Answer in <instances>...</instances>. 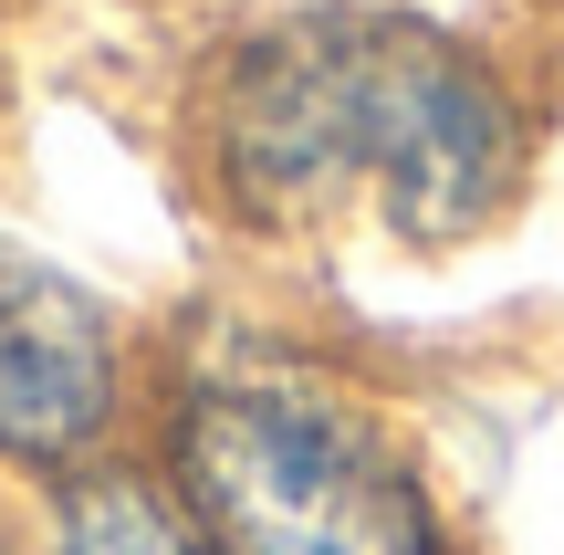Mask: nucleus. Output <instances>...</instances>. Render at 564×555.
Returning <instances> with one entry per match:
<instances>
[{
  "label": "nucleus",
  "mask_w": 564,
  "mask_h": 555,
  "mask_svg": "<svg viewBox=\"0 0 564 555\" xmlns=\"http://www.w3.org/2000/svg\"><path fill=\"white\" fill-rule=\"evenodd\" d=\"M178 137L199 200L241 231L377 221L449 252L512 210L533 126L470 32L398 0H303L199 63Z\"/></svg>",
  "instance_id": "1"
},
{
  "label": "nucleus",
  "mask_w": 564,
  "mask_h": 555,
  "mask_svg": "<svg viewBox=\"0 0 564 555\" xmlns=\"http://www.w3.org/2000/svg\"><path fill=\"white\" fill-rule=\"evenodd\" d=\"M53 555H220L199 503L167 482L158 451H95L53 482Z\"/></svg>",
  "instance_id": "4"
},
{
  "label": "nucleus",
  "mask_w": 564,
  "mask_h": 555,
  "mask_svg": "<svg viewBox=\"0 0 564 555\" xmlns=\"http://www.w3.org/2000/svg\"><path fill=\"white\" fill-rule=\"evenodd\" d=\"M126 409H137V367L116 314L74 273L0 242V461L63 482L126 440Z\"/></svg>",
  "instance_id": "3"
},
{
  "label": "nucleus",
  "mask_w": 564,
  "mask_h": 555,
  "mask_svg": "<svg viewBox=\"0 0 564 555\" xmlns=\"http://www.w3.org/2000/svg\"><path fill=\"white\" fill-rule=\"evenodd\" d=\"M0 555H11V535H0Z\"/></svg>",
  "instance_id": "5"
},
{
  "label": "nucleus",
  "mask_w": 564,
  "mask_h": 555,
  "mask_svg": "<svg viewBox=\"0 0 564 555\" xmlns=\"http://www.w3.org/2000/svg\"><path fill=\"white\" fill-rule=\"evenodd\" d=\"M158 461L220 555H460L387 409L282 346L188 356L158 388Z\"/></svg>",
  "instance_id": "2"
}]
</instances>
